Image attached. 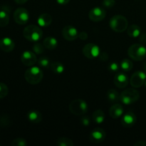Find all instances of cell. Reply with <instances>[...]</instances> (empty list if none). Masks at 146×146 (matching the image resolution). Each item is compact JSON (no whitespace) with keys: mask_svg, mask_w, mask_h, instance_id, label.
<instances>
[{"mask_svg":"<svg viewBox=\"0 0 146 146\" xmlns=\"http://www.w3.org/2000/svg\"><path fill=\"white\" fill-rule=\"evenodd\" d=\"M146 80V73L145 71H138L133 74L130 79V84L133 88H140L142 86Z\"/></svg>","mask_w":146,"mask_h":146,"instance_id":"cell-8","label":"cell"},{"mask_svg":"<svg viewBox=\"0 0 146 146\" xmlns=\"http://www.w3.org/2000/svg\"><path fill=\"white\" fill-rule=\"evenodd\" d=\"M80 122H81V125L84 126H88L90 124V118L87 115H83L80 119Z\"/></svg>","mask_w":146,"mask_h":146,"instance_id":"cell-34","label":"cell"},{"mask_svg":"<svg viewBox=\"0 0 146 146\" xmlns=\"http://www.w3.org/2000/svg\"><path fill=\"white\" fill-rule=\"evenodd\" d=\"M137 121V117L133 112L128 111L123 114L121 118V124L125 128H131L133 126Z\"/></svg>","mask_w":146,"mask_h":146,"instance_id":"cell-14","label":"cell"},{"mask_svg":"<svg viewBox=\"0 0 146 146\" xmlns=\"http://www.w3.org/2000/svg\"><path fill=\"white\" fill-rule=\"evenodd\" d=\"M43 44L47 49L54 50L58 46V41L54 37L48 36L44 38V41H43Z\"/></svg>","mask_w":146,"mask_h":146,"instance_id":"cell-21","label":"cell"},{"mask_svg":"<svg viewBox=\"0 0 146 146\" xmlns=\"http://www.w3.org/2000/svg\"><path fill=\"white\" fill-rule=\"evenodd\" d=\"M83 54L86 58L93 59V58L98 57L99 54H101V51H100V48L96 44L89 43L84 46L83 48Z\"/></svg>","mask_w":146,"mask_h":146,"instance_id":"cell-7","label":"cell"},{"mask_svg":"<svg viewBox=\"0 0 146 146\" xmlns=\"http://www.w3.org/2000/svg\"><path fill=\"white\" fill-rule=\"evenodd\" d=\"M128 54L134 61H142L146 57V48L142 44H134L128 48Z\"/></svg>","mask_w":146,"mask_h":146,"instance_id":"cell-4","label":"cell"},{"mask_svg":"<svg viewBox=\"0 0 146 146\" xmlns=\"http://www.w3.org/2000/svg\"><path fill=\"white\" fill-rule=\"evenodd\" d=\"M115 4V0H103L102 5L105 8H111Z\"/></svg>","mask_w":146,"mask_h":146,"instance_id":"cell-33","label":"cell"},{"mask_svg":"<svg viewBox=\"0 0 146 146\" xmlns=\"http://www.w3.org/2000/svg\"><path fill=\"white\" fill-rule=\"evenodd\" d=\"M10 9L7 6H4L0 9V27H4L9 22Z\"/></svg>","mask_w":146,"mask_h":146,"instance_id":"cell-18","label":"cell"},{"mask_svg":"<svg viewBox=\"0 0 146 146\" xmlns=\"http://www.w3.org/2000/svg\"><path fill=\"white\" fill-rule=\"evenodd\" d=\"M92 119L95 123L101 124L105 120V114L102 110L98 109L92 114Z\"/></svg>","mask_w":146,"mask_h":146,"instance_id":"cell-23","label":"cell"},{"mask_svg":"<svg viewBox=\"0 0 146 146\" xmlns=\"http://www.w3.org/2000/svg\"><path fill=\"white\" fill-rule=\"evenodd\" d=\"M120 95L119 93L113 88H111L107 92V98L108 101L111 103H117L120 101Z\"/></svg>","mask_w":146,"mask_h":146,"instance_id":"cell-24","label":"cell"},{"mask_svg":"<svg viewBox=\"0 0 146 146\" xmlns=\"http://www.w3.org/2000/svg\"><path fill=\"white\" fill-rule=\"evenodd\" d=\"M124 113V108L122 105L119 104H113L109 110V114L111 118L118 119L121 118Z\"/></svg>","mask_w":146,"mask_h":146,"instance_id":"cell-17","label":"cell"},{"mask_svg":"<svg viewBox=\"0 0 146 146\" xmlns=\"http://www.w3.org/2000/svg\"><path fill=\"white\" fill-rule=\"evenodd\" d=\"M15 47L14 41L9 37H4L0 40V48L4 52H11Z\"/></svg>","mask_w":146,"mask_h":146,"instance_id":"cell-16","label":"cell"},{"mask_svg":"<svg viewBox=\"0 0 146 146\" xmlns=\"http://www.w3.org/2000/svg\"><path fill=\"white\" fill-rule=\"evenodd\" d=\"M143 70H144V71H145V72L146 73V63L145 64H144V66H143Z\"/></svg>","mask_w":146,"mask_h":146,"instance_id":"cell-41","label":"cell"},{"mask_svg":"<svg viewBox=\"0 0 146 146\" xmlns=\"http://www.w3.org/2000/svg\"><path fill=\"white\" fill-rule=\"evenodd\" d=\"M27 1H28V0H14V1L18 4H24V3L27 2Z\"/></svg>","mask_w":146,"mask_h":146,"instance_id":"cell-40","label":"cell"},{"mask_svg":"<svg viewBox=\"0 0 146 146\" xmlns=\"http://www.w3.org/2000/svg\"><path fill=\"white\" fill-rule=\"evenodd\" d=\"M69 111L76 115H82L87 113L88 109V104L82 99L74 100L69 104Z\"/></svg>","mask_w":146,"mask_h":146,"instance_id":"cell-6","label":"cell"},{"mask_svg":"<svg viewBox=\"0 0 146 146\" xmlns=\"http://www.w3.org/2000/svg\"><path fill=\"white\" fill-rule=\"evenodd\" d=\"M106 16V10L99 7L93 8L92 9H91V11H89V14H88L89 19L94 22L102 21L103 19H105Z\"/></svg>","mask_w":146,"mask_h":146,"instance_id":"cell-10","label":"cell"},{"mask_svg":"<svg viewBox=\"0 0 146 146\" xmlns=\"http://www.w3.org/2000/svg\"><path fill=\"white\" fill-rule=\"evenodd\" d=\"M145 84V86H146V80H145V84Z\"/></svg>","mask_w":146,"mask_h":146,"instance_id":"cell-42","label":"cell"},{"mask_svg":"<svg viewBox=\"0 0 146 146\" xmlns=\"http://www.w3.org/2000/svg\"><path fill=\"white\" fill-rule=\"evenodd\" d=\"M24 38L31 42H37L43 36V31L40 27L36 25L26 27L23 31Z\"/></svg>","mask_w":146,"mask_h":146,"instance_id":"cell-3","label":"cell"},{"mask_svg":"<svg viewBox=\"0 0 146 146\" xmlns=\"http://www.w3.org/2000/svg\"><path fill=\"white\" fill-rule=\"evenodd\" d=\"M120 65L118 63L115 62V61H113V62L110 63V64L108 66V69L110 72L111 73H117L118 72L120 68Z\"/></svg>","mask_w":146,"mask_h":146,"instance_id":"cell-32","label":"cell"},{"mask_svg":"<svg viewBox=\"0 0 146 146\" xmlns=\"http://www.w3.org/2000/svg\"><path fill=\"white\" fill-rule=\"evenodd\" d=\"M27 118L32 123H39L42 120V115L39 111L33 110L29 111L27 113Z\"/></svg>","mask_w":146,"mask_h":146,"instance_id":"cell-20","label":"cell"},{"mask_svg":"<svg viewBox=\"0 0 146 146\" xmlns=\"http://www.w3.org/2000/svg\"><path fill=\"white\" fill-rule=\"evenodd\" d=\"M134 146H146V141H139L134 143Z\"/></svg>","mask_w":146,"mask_h":146,"instance_id":"cell-38","label":"cell"},{"mask_svg":"<svg viewBox=\"0 0 146 146\" xmlns=\"http://www.w3.org/2000/svg\"><path fill=\"white\" fill-rule=\"evenodd\" d=\"M21 61L27 66H32L37 62V58L35 53L31 51H25L21 54Z\"/></svg>","mask_w":146,"mask_h":146,"instance_id":"cell-13","label":"cell"},{"mask_svg":"<svg viewBox=\"0 0 146 146\" xmlns=\"http://www.w3.org/2000/svg\"><path fill=\"white\" fill-rule=\"evenodd\" d=\"M138 38H139V41L141 44L143 45L146 44V33H141Z\"/></svg>","mask_w":146,"mask_h":146,"instance_id":"cell-35","label":"cell"},{"mask_svg":"<svg viewBox=\"0 0 146 146\" xmlns=\"http://www.w3.org/2000/svg\"><path fill=\"white\" fill-rule=\"evenodd\" d=\"M140 98V94L135 88H128L120 95V101L125 105H130L136 102Z\"/></svg>","mask_w":146,"mask_h":146,"instance_id":"cell-5","label":"cell"},{"mask_svg":"<svg viewBox=\"0 0 146 146\" xmlns=\"http://www.w3.org/2000/svg\"><path fill=\"white\" fill-rule=\"evenodd\" d=\"M9 88L4 83L0 82V98H4L8 95Z\"/></svg>","mask_w":146,"mask_h":146,"instance_id":"cell-30","label":"cell"},{"mask_svg":"<svg viewBox=\"0 0 146 146\" xmlns=\"http://www.w3.org/2000/svg\"><path fill=\"white\" fill-rule=\"evenodd\" d=\"M50 68L51 71L56 74H61L64 73V66L61 63L58 62V61H54V62H51V66H50Z\"/></svg>","mask_w":146,"mask_h":146,"instance_id":"cell-25","label":"cell"},{"mask_svg":"<svg viewBox=\"0 0 146 146\" xmlns=\"http://www.w3.org/2000/svg\"><path fill=\"white\" fill-rule=\"evenodd\" d=\"M25 79L29 84L31 85L38 84L42 81L44 73L42 70L38 66H31L26 71L24 74Z\"/></svg>","mask_w":146,"mask_h":146,"instance_id":"cell-1","label":"cell"},{"mask_svg":"<svg viewBox=\"0 0 146 146\" xmlns=\"http://www.w3.org/2000/svg\"><path fill=\"white\" fill-rule=\"evenodd\" d=\"M56 145L58 146H74V143L70 138L62 137L57 140Z\"/></svg>","mask_w":146,"mask_h":146,"instance_id":"cell-27","label":"cell"},{"mask_svg":"<svg viewBox=\"0 0 146 146\" xmlns=\"http://www.w3.org/2000/svg\"><path fill=\"white\" fill-rule=\"evenodd\" d=\"M11 145L12 146H26L27 145V142L24 138H18L13 140Z\"/></svg>","mask_w":146,"mask_h":146,"instance_id":"cell-31","label":"cell"},{"mask_svg":"<svg viewBox=\"0 0 146 146\" xmlns=\"http://www.w3.org/2000/svg\"><path fill=\"white\" fill-rule=\"evenodd\" d=\"M14 19L16 23L20 25H24L29 19V13L26 9L18 8L14 14Z\"/></svg>","mask_w":146,"mask_h":146,"instance_id":"cell-9","label":"cell"},{"mask_svg":"<svg viewBox=\"0 0 146 146\" xmlns=\"http://www.w3.org/2000/svg\"><path fill=\"white\" fill-rule=\"evenodd\" d=\"M32 49L36 54H42L45 51V46L44 44L35 42V44L32 46Z\"/></svg>","mask_w":146,"mask_h":146,"instance_id":"cell-29","label":"cell"},{"mask_svg":"<svg viewBox=\"0 0 146 146\" xmlns=\"http://www.w3.org/2000/svg\"><path fill=\"white\" fill-rule=\"evenodd\" d=\"M37 62H38V64L41 68H50V66H51V64L50 60L46 56H41L38 58V60H37Z\"/></svg>","mask_w":146,"mask_h":146,"instance_id":"cell-28","label":"cell"},{"mask_svg":"<svg viewBox=\"0 0 146 146\" xmlns=\"http://www.w3.org/2000/svg\"><path fill=\"white\" fill-rule=\"evenodd\" d=\"M106 133L104 129L100 128H95L90 133V141L93 143H101L105 140Z\"/></svg>","mask_w":146,"mask_h":146,"instance_id":"cell-12","label":"cell"},{"mask_svg":"<svg viewBox=\"0 0 146 146\" xmlns=\"http://www.w3.org/2000/svg\"><path fill=\"white\" fill-rule=\"evenodd\" d=\"M88 34L86 31H81L78 34V37L81 40H86L88 38Z\"/></svg>","mask_w":146,"mask_h":146,"instance_id":"cell-37","label":"cell"},{"mask_svg":"<svg viewBox=\"0 0 146 146\" xmlns=\"http://www.w3.org/2000/svg\"><path fill=\"white\" fill-rule=\"evenodd\" d=\"M129 83L128 76L123 72H117L114 77V84L118 88H124Z\"/></svg>","mask_w":146,"mask_h":146,"instance_id":"cell-15","label":"cell"},{"mask_svg":"<svg viewBox=\"0 0 146 146\" xmlns=\"http://www.w3.org/2000/svg\"><path fill=\"white\" fill-rule=\"evenodd\" d=\"M98 57H99L100 60H101V61H106L108 59V54L106 52L101 53V54H99V56H98Z\"/></svg>","mask_w":146,"mask_h":146,"instance_id":"cell-36","label":"cell"},{"mask_svg":"<svg viewBox=\"0 0 146 146\" xmlns=\"http://www.w3.org/2000/svg\"><path fill=\"white\" fill-rule=\"evenodd\" d=\"M120 66H121V69L123 71H125V72H128V71L132 70L133 65V62L131 60L128 59V58H125V59H123L121 62Z\"/></svg>","mask_w":146,"mask_h":146,"instance_id":"cell-26","label":"cell"},{"mask_svg":"<svg viewBox=\"0 0 146 146\" xmlns=\"http://www.w3.org/2000/svg\"><path fill=\"white\" fill-rule=\"evenodd\" d=\"M61 34H62L64 39L69 41H74L78 37V30L76 27H73V26L68 25L64 27L62 29Z\"/></svg>","mask_w":146,"mask_h":146,"instance_id":"cell-11","label":"cell"},{"mask_svg":"<svg viewBox=\"0 0 146 146\" xmlns=\"http://www.w3.org/2000/svg\"><path fill=\"white\" fill-rule=\"evenodd\" d=\"M70 0H56V2L60 5H66L69 2Z\"/></svg>","mask_w":146,"mask_h":146,"instance_id":"cell-39","label":"cell"},{"mask_svg":"<svg viewBox=\"0 0 146 146\" xmlns=\"http://www.w3.org/2000/svg\"><path fill=\"white\" fill-rule=\"evenodd\" d=\"M109 25L111 29L114 31L122 33L128 29V21L124 16L117 14L110 19Z\"/></svg>","mask_w":146,"mask_h":146,"instance_id":"cell-2","label":"cell"},{"mask_svg":"<svg viewBox=\"0 0 146 146\" xmlns=\"http://www.w3.org/2000/svg\"><path fill=\"white\" fill-rule=\"evenodd\" d=\"M127 33H128V35L131 38H138L141 34V29L138 25L133 24L128 27Z\"/></svg>","mask_w":146,"mask_h":146,"instance_id":"cell-22","label":"cell"},{"mask_svg":"<svg viewBox=\"0 0 146 146\" xmlns=\"http://www.w3.org/2000/svg\"><path fill=\"white\" fill-rule=\"evenodd\" d=\"M38 24L41 27H47L52 22V17L50 14L44 13L41 14L37 19Z\"/></svg>","mask_w":146,"mask_h":146,"instance_id":"cell-19","label":"cell"}]
</instances>
